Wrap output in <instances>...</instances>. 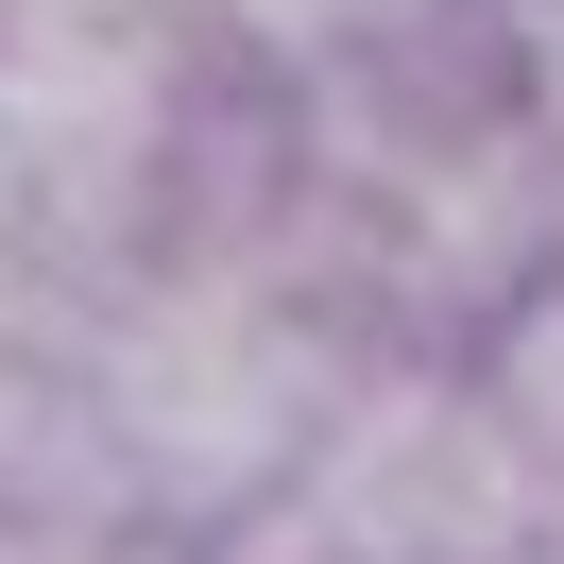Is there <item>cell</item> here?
Listing matches in <instances>:
<instances>
[{"label": "cell", "mask_w": 564, "mask_h": 564, "mask_svg": "<svg viewBox=\"0 0 564 564\" xmlns=\"http://www.w3.org/2000/svg\"><path fill=\"white\" fill-rule=\"evenodd\" d=\"M188 18H206V52H257V69H343V52L427 35L445 0H188Z\"/></svg>", "instance_id": "6da1fadb"}, {"label": "cell", "mask_w": 564, "mask_h": 564, "mask_svg": "<svg viewBox=\"0 0 564 564\" xmlns=\"http://www.w3.org/2000/svg\"><path fill=\"white\" fill-rule=\"evenodd\" d=\"M513 18H564V0H513Z\"/></svg>", "instance_id": "7a4b0ae2"}]
</instances>
